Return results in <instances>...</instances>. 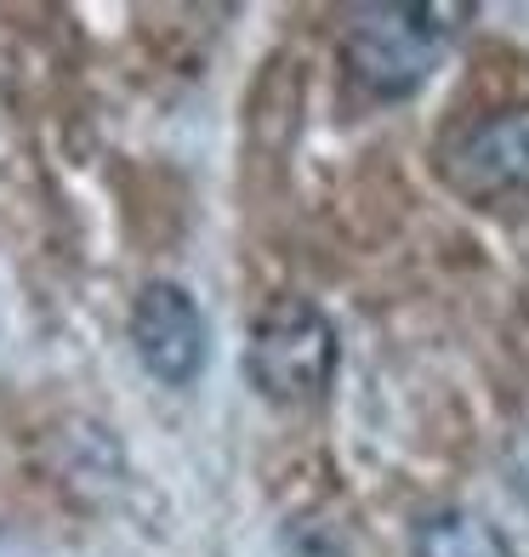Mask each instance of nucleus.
I'll use <instances>...</instances> for the list:
<instances>
[{
  "mask_svg": "<svg viewBox=\"0 0 529 557\" xmlns=\"http://www.w3.org/2000/svg\"><path fill=\"white\" fill-rule=\"evenodd\" d=\"M501 467H507V478H513L518 500L529 506V426H518V433L507 438V449H501Z\"/></svg>",
  "mask_w": 529,
  "mask_h": 557,
  "instance_id": "obj_6",
  "label": "nucleus"
},
{
  "mask_svg": "<svg viewBox=\"0 0 529 557\" xmlns=\"http://www.w3.org/2000/svg\"><path fill=\"white\" fill-rule=\"evenodd\" d=\"M433 165L439 183L467 206H495V199L529 188V103L472 114L439 143Z\"/></svg>",
  "mask_w": 529,
  "mask_h": 557,
  "instance_id": "obj_3",
  "label": "nucleus"
},
{
  "mask_svg": "<svg viewBox=\"0 0 529 557\" xmlns=\"http://www.w3.org/2000/svg\"><path fill=\"white\" fill-rule=\"evenodd\" d=\"M336 359H342L336 324L302 296L268 301L257 313V324H250V336H245V375H250V387L273 404L324 398L336 382Z\"/></svg>",
  "mask_w": 529,
  "mask_h": 557,
  "instance_id": "obj_2",
  "label": "nucleus"
},
{
  "mask_svg": "<svg viewBox=\"0 0 529 557\" xmlns=\"http://www.w3.org/2000/svg\"><path fill=\"white\" fill-rule=\"evenodd\" d=\"M467 7H427V0H393V7L353 12L342 35V69L376 103H405L427 86L450 46V23H462Z\"/></svg>",
  "mask_w": 529,
  "mask_h": 557,
  "instance_id": "obj_1",
  "label": "nucleus"
},
{
  "mask_svg": "<svg viewBox=\"0 0 529 557\" xmlns=\"http://www.w3.org/2000/svg\"><path fill=\"white\" fill-rule=\"evenodd\" d=\"M132 347L155 382L194 387L211 352V331H206V313H199L194 290L176 285V278H148L132 301Z\"/></svg>",
  "mask_w": 529,
  "mask_h": 557,
  "instance_id": "obj_4",
  "label": "nucleus"
},
{
  "mask_svg": "<svg viewBox=\"0 0 529 557\" xmlns=\"http://www.w3.org/2000/svg\"><path fill=\"white\" fill-rule=\"evenodd\" d=\"M416 557H513V546L484 512L444 506L416 523Z\"/></svg>",
  "mask_w": 529,
  "mask_h": 557,
  "instance_id": "obj_5",
  "label": "nucleus"
}]
</instances>
